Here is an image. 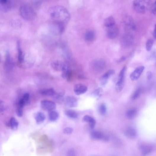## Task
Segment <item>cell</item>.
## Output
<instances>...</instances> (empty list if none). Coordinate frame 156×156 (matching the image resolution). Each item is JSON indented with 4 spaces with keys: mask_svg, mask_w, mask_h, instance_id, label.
Returning <instances> with one entry per match:
<instances>
[{
    "mask_svg": "<svg viewBox=\"0 0 156 156\" xmlns=\"http://www.w3.org/2000/svg\"><path fill=\"white\" fill-rule=\"evenodd\" d=\"M4 66L5 70L7 72L12 70L14 66V62L8 52L6 54Z\"/></svg>",
    "mask_w": 156,
    "mask_h": 156,
    "instance_id": "8992f818",
    "label": "cell"
},
{
    "mask_svg": "<svg viewBox=\"0 0 156 156\" xmlns=\"http://www.w3.org/2000/svg\"><path fill=\"white\" fill-rule=\"evenodd\" d=\"M10 0H0V10L4 12H7L11 8Z\"/></svg>",
    "mask_w": 156,
    "mask_h": 156,
    "instance_id": "30bf717a",
    "label": "cell"
},
{
    "mask_svg": "<svg viewBox=\"0 0 156 156\" xmlns=\"http://www.w3.org/2000/svg\"><path fill=\"white\" fill-rule=\"evenodd\" d=\"M134 38L133 36L130 34L125 35L122 39L123 45L126 47H130L133 44Z\"/></svg>",
    "mask_w": 156,
    "mask_h": 156,
    "instance_id": "8fae6325",
    "label": "cell"
},
{
    "mask_svg": "<svg viewBox=\"0 0 156 156\" xmlns=\"http://www.w3.org/2000/svg\"><path fill=\"white\" fill-rule=\"evenodd\" d=\"M92 118L90 116L86 115L83 118L82 120L83 122H89Z\"/></svg>",
    "mask_w": 156,
    "mask_h": 156,
    "instance_id": "f35d334b",
    "label": "cell"
},
{
    "mask_svg": "<svg viewBox=\"0 0 156 156\" xmlns=\"http://www.w3.org/2000/svg\"><path fill=\"white\" fill-rule=\"evenodd\" d=\"M67 154L68 156H74L76 155L75 152L73 150H70L68 151Z\"/></svg>",
    "mask_w": 156,
    "mask_h": 156,
    "instance_id": "60d3db41",
    "label": "cell"
},
{
    "mask_svg": "<svg viewBox=\"0 0 156 156\" xmlns=\"http://www.w3.org/2000/svg\"><path fill=\"white\" fill-rule=\"evenodd\" d=\"M65 113L66 116L72 119H76L78 116L77 112L72 110H66L65 111Z\"/></svg>",
    "mask_w": 156,
    "mask_h": 156,
    "instance_id": "7402d4cb",
    "label": "cell"
},
{
    "mask_svg": "<svg viewBox=\"0 0 156 156\" xmlns=\"http://www.w3.org/2000/svg\"><path fill=\"white\" fill-rule=\"evenodd\" d=\"M6 108V105L4 102L0 99V113L4 111Z\"/></svg>",
    "mask_w": 156,
    "mask_h": 156,
    "instance_id": "836d02e7",
    "label": "cell"
},
{
    "mask_svg": "<svg viewBox=\"0 0 156 156\" xmlns=\"http://www.w3.org/2000/svg\"><path fill=\"white\" fill-rule=\"evenodd\" d=\"M124 81H118L116 85L115 89L117 92L119 93L123 90L124 86Z\"/></svg>",
    "mask_w": 156,
    "mask_h": 156,
    "instance_id": "f546056e",
    "label": "cell"
},
{
    "mask_svg": "<svg viewBox=\"0 0 156 156\" xmlns=\"http://www.w3.org/2000/svg\"><path fill=\"white\" fill-rule=\"evenodd\" d=\"M63 102L65 106L70 108L76 107L78 105L77 99L73 97H67L64 99Z\"/></svg>",
    "mask_w": 156,
    "mask_h": 156,
    "instance_id": "5b68a950",
    "label": "cell"
},
{
    "mask_svg": "<svg viewBox=\"0 0 156 156\" xmlns=\"http://www.w3.org/2000/svg\"><path fill=\"white\" fill-rule=\"evenodd\" d=\"M141 151L142 154L144 155H146L150 154L153 151V148L151 145L142 144L140 147Z\"/></svg>",
    "mask_w": 156,
    "mask_h": 156,
    "instance_id": "4fadbf2b",
    "label": "cell"
},
{
    "mask_svg": "<svg viewBox=\"0 0 156 156\" xmlns=\"http://www.w3.org/2000/svg\"><path fill=\"white\" fill-rule=\"evenodd\" d=\"M89 123L91 128L93 129L95 128L96 124V121L95 119L92 118Z\"/></svg>",
    "mask_w": 156,
    "mask_h": 156,
    "instance_id": "e575fe53",
    "label": "cell"
},
{
    "mask_svg": "<svg viewBox=\"0 0 156 156\" xmlns=\"http://www.w3.org/2000/svg\"><path fill=\"white\" fill-rule=\"evenodd\" d=\"M7 125L11 128L14 131L16 130L18 127L19 123L17 119L14 118H12L7 124Z\"/></svg>",
    "mask_w": 156,
    "mask_h": 156,
    "instance_id": "e0dca14e",
    "label": "cell"
},
{
    "mask_svg": "<svg viewBox=\"0 0 156 156\" xmlns=\"http://www.w3.org/2000/svg\"><path fill=\"white\" fill-rule=\"evenodd\" d=\"M108 28L107 33V37L110 39H113L116 38L119 33V30L118 27L115 25Z\"/></svg>",
    "mask_w": 156,
    "mask_h": 156,
    "instance_id": "52a82bcc",
    "label": "cell"
},
{
    "mask_svg": "<svg viewBox=\"0 0 156 156\" xmlns=\"http://www.w3.org/2000/svg\"><path fill=\"white\" fill-rule=\"evenodd\" d=\"M101 90V89H96L93 93L94 95L97 96H99Z\"/></svg>",
    "mask_w": 156,
    "mask_h": 156,
    "instance_id": "ab89813d",
    "label": "cell"
},
{
    "mask_svg": "<svg viewBox=\"0 0 156 156\" xmlns=\"http://www.w3.org/2000/svg\"><path fill=\"white\" fill-rule=\"evenodd\" d=\"M34 118L36 123L40 124L43 123L46 118L44 114L41 112H38L36 113L34 115Z\"/></svg>",
    "mask_w": 156,
    "mask_h": 156,
    "instance_id": "ac0fdd59",
    "label": "cell"
},
{
    "mask_svg": "<svg viewBox=\"0 0 156 156\" xmlns=\"http://www.w3.org/2000/svg\"><path fill=\"white\" fill-rule=\"evenodd\" d=\"M41 107L43 110L49 111L55 110L56 108V105L54 102L44 100L41 102Z\"/></svg>",
    "mask_w": 156,
    "mask_h": 156,
    "instance_id": "277c9868",
    "label": "cell"
},
{
    "mask_svg": "<svg viewBox=\"0 0 156 156\" xmlns=\"http://www.w3.org/2000/svg\"><path fill=\"white\" fill-rule=\"evenodd\" d=\"M65 94L64 92H60L55 93L52 96L54 99L57 101L59 102H63L64 99L63 97Z\"/></svg>",
    "mask_w": 156,
    "mask_h": 156,
    "instance_id": "4316f807",
    "label": "cell"
},
{
    "mask_svg": "<svg viewBox=\"0 0 156 156\" xmlns=\"http://www.w3.org/2000/svg\"><path fill=\"white\" fill-rule=\"evenodd\" d=\"M142 91V90L141 88H139L137 89L133 93L131 97V99L134 100L138 99L141 94Z\"/></svg>",
    "mask_w": 156,
    "mask_h": 156,
    "instance_id": "f1b7e54d",
    "label": "cell"
},
{
    "mask_svg": "<svg viewBox=\"0 0 156 156\" xmlns=\"http://www.w3.org/2000/svg\"><path fill=\"white\" fill-rule=\"evenodd\" d=\"M152 4L151 0H134L133 5L136 12L144 14L150 8Z\"/></svg>",
    "mask_w": 156,
    "mask_h": 156,
    "instance_id": "7a4b0ae2",
    "label": "cell"
},
{
    "mask_svg": "<svg viewBox=\"0 0 156 156\" xmlns=\"http://www.w3.org/2000/svg\"><path fill=\"white\" fill-rule=\"evenodd\" d=\"M40 93L41 95L44 96L52 97L54 95L55 91L53 88H49L41 90Z\"/></svg>",
    "mask_w": 156,
    "mask_h": 156,
    "instance_id": "d4e9b609",
    "label": "cell"
},
{
    "mask_svg": "<svg viewBox=\"0 0 156 156\" xmlns=\"http://www.w3.org/2000/svg\"><path fill=\"white\" fill-rule=\"evenodd\" d=\"M87 90L88 88L86 86L81 84L76 85L74 88V92L77 95L84 94Z\"/></svg>",
    "mask_w": 156,
    "mask_h": 156,
    "instance_id": "7c38bea8",
    "label": "cell"
},
{
    "mask_svg": "<svg viewBox=\"0 0 156 156\" xmlns=\"http://www.w3.org/2000/svg\"><path fill=\"white\" fill-rule=\"evenodd\" d=\"M19 12L21 16L26 20H32L35 19L36 16L34 9L27 5H23L20 7Z\"/></svg>",
    "mask_w": 156,
    "mask_h": 156,
    "instance_id": "3957f363",
    "label": "cell"
},
{
    "mask_svg": "<svg viewBox=\"0 0 156 156\" xmlns=\"http://www.w3.org/2000/svg\"><path fill=\"white\" fill-rule=\"evenodd\" d=\"M73 129L71 128H66L64 130V132L66 134H71L73 131Z\"/></svg>",
    "mask_w": 156,
    "mask_h": 156,
    "instance_id": "74e56055",
    "label": "cell"
},
{
    "mask_svg": "<svg viewBox=\"0 0 156 156\" xmlns=\"http://www.w3.org/2000/svg\"><path fill=\"white\" fill-rule=\"evenodd\" d=\"M100 113L102 116L105 115L107 112V108L104 104L102 103L99 107Z\"/></svg>",
    "mask_w": 156,
    "mask_h": 156,
    "instance_id": "1f68e13d",
    "label": "cell"
},
{
    "mask_svg": "<svg viewBox=\"0 0 156 156\" xmlns=\"http://www.w3.org/2000/svg\"><path fill=\"white\" fill-rule=\"evenodd\" d=\"M126 58L125 57H122L119 59L118 60V62H121L126 60Z\"/></svg>",
    "mask_w": 156,
    "mask_h": 156,
    "instance_id": "7bdbcfd3",
    "label": "cell"
},
{
    "mask_svg": "<svg viewBox=\"0 0 156 156\" xmlns=\"http://www.w3.org/2000/svg\"><path fill=\"white\" fill-rule=\"evenodd\" d=\"M150 9L151 12L154 15H156V3L155 2L152 4L150 7Z\"/></svg>",
    "mask_w": 156,
    "mask_h": 156,
    "instance_id": "8d00e7d4",
    "label": "cell"
},
{
    "mask_svg": "<svg viewBox=\"0 0 156 156\" xmlns=\"http://www.w3.org/2000/svg\"><path fill=\"white\" fill-rule=\"evenodd\" d=\"M115 25V20L112 16L107 17L104 22V25L107 28L112 27Z\"/></svg>",
    "mask_w": 156,
    "mask_h": 156,
    "instance_id": "603a6c76",
    "label": "cell"
},
{
    "mask_svg": "<svg viewBox=\"0 0 156 156\" xmlns=\"http://www.w3.org/2000/svg\"><path fill=\"white\" fill-rule=\"evenodd\" d=\"M104 134L97 131H92L91 134V138L95 140H102Z\"/></svg>",
    "mask_w": 156,
    "mask_h": 156,
    "instance_id": "cb8c5ba5",
    "label": "cell"
},
{
    "mask_svg": "<svg viewBox=\"0 0 156 156\" xmlns=\"http://www.w3.org/2000/svg\"><path fill=\"white\" fill-rule=\"evenodd\" d=\"M144 67L141 66L137 68L131 74L130 78L132 81H136L140 78L144 70Z\"/></svg>",
    "mask_w": 156,
    "mask_h": 156,
    "instance_id": "ba28073f",
    "label": "cell"
},
{
    "mask_svg": "<svg viewBox=\"0 0 156 156\" xmlns=\"http://www.w3.org/2000/svg\"><path fill=\"white\" fill-rule=\"evenodd\" d=\"M147 77L148 80L151 79L152 77V72L150 71H148L147 72Z\"/></svg>",
    "mask_w": 156,
    "mask_h": 156,
    "instance_id": "b9f144b4",
    "label": "cell"
},
{
    "mask_svg": "<svg viewBox=\"0 0 156 156\" xmlns=\"http://www.w3.org/2000/svg\"><path fill=\"white\" fill-rule=\"evenodd\" d=\"M124 135L128 138L134 139L137 137V133L136 129L133 128H128L124 132Z\"/></svg>",
    "mask_w": 156,
    "mask_h": 156,
    "instance_id": "5bb4252c",
    "label": "cell"
},
{
    "mask_svg": "<svg viewBox=\"0 0 156 156\" xmlns=\"http://www.w3.org/2000/svg\"><path fill=\"white\" fill-rule=\"evenodd\" d=\"M49 15L54 22L64 23L70 20V15L68 10L64 7L56 6L49 8Z\"/></svg>",
    "mask_w": 156,
    "mask_h": 156,
    "instance_id": "6da1fadb",
    "label": "cell"
},
{
    "mask_svg": "<svg viewBox=\"0 0 156 156\" xmlns=\"http://www.w3.org/2000/svg\"><path fill=\"white\" fill-rule=\"evenodd\" d=\"M126 69V66H124L122 69L119 76L118 81H124Z\"/></svg>",
    "mask_w": 156,
    "mask_h": 156,
    "instance_id": "4dcf8cb0",
    "label": "cell"
},
{
    "mask_svg": "<svg viewBox=\"0 0 156 156\" xmlns=\"http://www.w3.org/2000/svg\"><path fill=\"white\" fill-rule=\"evenodd\" d=\"M29 94L28 93L25 94L22 98L19 101L18 106L23 108L24 107L29 103Z\"/></svg>",
    "mask_w": 156,
    "mask_h": 156,
    "instance_id": "9a60e30c",
    "label": "cell"
},
{
    "mask_svg": "<svg viewBox=\"0 0 156 156\" xmlns=\"http://www.w3.org/2000/svg\"><path fill=\"white\" fill-rule=\"evenodd\" d=\"M16 112L17 115L18 117H22L23 114V108L18 106Z\"/></svg>",
    "mask_w": 156,
    "mask_h": 156,
    "instance_id": "d590c367",
    "label": "cell"
},
{
    "mask_svg": "<svg viewBox=\"0 0 156 156\" xmlns=\"http://www.w3.org/2000/svg\"><path fill=\"white\" fill-rule=\"evenodd\" d=\"M1 55H0V64L1 63Z\"/></svg>",
    "mask_w": 156,
    "mask_h": 156,
    "instance_id": "f6af8a7d",
    "label": "cell"
},
{
    "mask_svg": "<svg viewBox=\"0 0 156 156\" xmlns=\"http://www.w3.org/2000/svg\"><path fill=\"white\" fill-rule=\"evenodd\" d=\"M115 73V71L113 69L108 70L104 74L100 79V82L102 85L107 84L110 78Z\"/></svg>",
    "mask_w": 156,
    "mask_h": 156,
    "instance_id": "9c48e42d",
    "label": "cell"
},
{
    "mask_svg": "<svg viewBox=\"0 0 156 156\" xmlns=\"http://www.w3.org/2000/svg\"><path fill=\"white\" fill-rule=\"evenodd\" d=\"M17 47L18 52V60L19 63L22 64L24 61V56L22 51L21 48L20 43L18 41L17 44Z\"/></svg>",
    "mask_w": 156,
    "mask_h": 156,
    "instance_id": "44dd1931",
    "label": "cell"
},
{
    "mask_svg": "<svg viewBox=\"0 0 156 156\" xmlns=\"http://www.w3.org/2000/svg\"><path fill=\"white\" fill-rule=\"evenodd\" d=\"M154 44V41L152 39H149L146 44V49L148 51H150L152 49Z\"/></svg>",
    "mask_w": 156,
    "mask_h": 156,
    "instance_id": "d6a6232c",
    "label": "cell"
},
{
    "mask_svg": "<svg viewBox=\"0 0 156 156\" xmlns=\"http://www.w3.org/2000/svg\"><path fill=\"white\" fill-rule=\"evenodd\" d=\"M106 64L104 61L100 60L97 61L94 65L95 69L98 71H102L105 69Z\"/></svg>",
    "mask_w": 156,
    "mask_h": 156,
    "instance_id": "ffe728a7",
    "label": "cell"
},
{
    "mask_svg": "<svg viewBox=\"0 0 156 156\" xmlns=\"http://www.w3.org/2000/svg\"><path fill=\"white\" fill-rule=\"evenodd\" d=\"M123 22L127 25L130 26L133 30L136 29V26L134 24V22L132 18L130 16H126L124 17Z\"/></svg>",
    "mask_w": 156,
    "mask_h": 156,
    "instance_id": "2e32d148",
    "label": "cell"
},
{
    "mask_svg": "<svg viewBox=\"0 0 156 156\" xmlns=\"http://www.w3.org/2000/svg\"><path fill=\"white\" fill-rule=\"evenodd\" d=\"M137 110L136 108H132L129 109L126 112L127 118L129 120L133 119L136 115Z\"/></svg>",
    "mask_w": 156,
    "mask_h": 156,
    "instance_id": "d6986e66",
    "label": "cell"
},
{
    "mask_svg": "<svg viewBox=\"0 0 156 156\" xmlns=\"http://www.w3.org/2000/svg\"><path fill=\"white\" fill-rule=\"evenodd\" d=\"M153 36L154 38L155 39L156 38L155 26V28L154 29V31L153 33Z\"/></svg>",
    "mask_w": 156,
    "mask_h": 156,
    "instance_id": "ee69618b",
    "label": "cell"
},
{
    "mask_svg": "<svg viewBox=\"0 0 156 156\" xmlns=\"http://www.w3.org/2000/svg\"><path fill=\"white\" fill-rule=\"evenodd\" d=\"M48 114L49 120L52 121H56L59 118V113L54 110L49 111Z\"/></svg>",
    "mask_w": 156,
    "mask_h": 156,
    "instance_id": "484cf974",
    "label": "cell"
},
{
    "mask_svg": "<svg viewBox=\"0 0 156 156\" xmlns=\"http://www.w3.org/2000/svg\"><path fill=\"white\" fill-rule=\"evenodd\" d=\"M95 36V33L92 30H89L86 34L85 39L87 41H90L94 39Z\"/></svg>",
    "mask_w": 156,
    "mask_h": 156,
    "instance_id": "83f0119b",
    "label": "cell"
}]
</instances>
